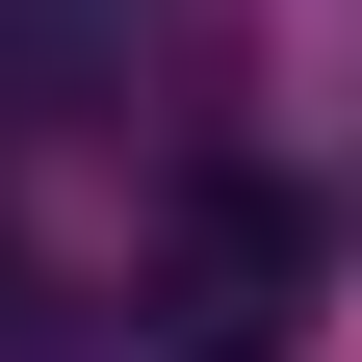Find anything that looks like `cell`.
Here are the masks:
<instances>
[{
    "mask_svg": "<svg viewBox=\"0 0 362 362\" xmlns=\"http://www.w3.org/2000/svg\"><path fill=\"white\" fill-rule=\"evenodd\" d=\"M310 259H337V233H310L259 156H181V207H156V285H129V310H156L181 362H259V337L310 310Z\"/></svg>",
    "mask_w": 362,
    "mask_h": 362,
    "instance_id": "6da1fadb",
    "label": "cell"
}]
</instances>
